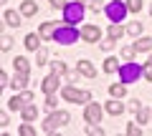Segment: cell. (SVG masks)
Returning a JSON list of instances; mask_svg holds the SVG:
<instances>
[{"mask_svg": "<svg viewBox=\"0 0 152 136\" xmlns=\"http://www.w3.org/2000/svg\"><path fill=\"white\" fill-rule=\"evenodd\" d=\"M81 33H76V28L71 25H61V28H56V35H53V40L56 43H61V45H71V43H76V38H79Z\"/></svg>", "mask_w": 152, "mask_h": 136, "instance_id": "obj_1", "label": "cell"}, {"mask_svg": "<svg viewBox=\"0 0 152 136\" xmlns=\"http://www.w3.org/2000/svg\"><path fill=\"white\" fill-rule=\"evenodd\" d=\"M64 18H66V23H71V25H76V23H81V18H84V5L76 0V3H69V5L64 8Z\"/></svg>", "mask_w": 152, "mask_h": 136, "instance_id": "obj_2", "label": "cell"}, {"mask_svg": "<svg viewBox=\"0 0 152 136\" xmlns=\"http://www.w3.org/2000/svg\"><path fill=\"white\" fill-rule=\"evenodd\" d=\"M140 76H142V68H140L137 63L119 65V78H122V83H134Z\"/></svg>", "mask_w": 152, "mask_h": 136, "instance_id": "obj_3", "label": "cell"}, {"mask_svg": "<svg viewBox=\"0 0 152 136\" xmlns=\"http://www.w3.org/2000/svg\"><path fill=\"white\" fill-rule=\"evenodd\" d=\"M69 119L71 116L66 114V111H58V114H53V116H48V121H46V126H43V131L46 134H53L58 126H64V124H69Z\"/></svg>", "mask_w": 152, "mask_h": 136, "instance_id": "obj_4", "label": "cell"}, {"mask_svg": "<svg viewBox=\"0 0 152 136\" xmlns=\"http://www.w3.org/2000/svg\"><path fill=\"white\" fill-rule=\"evenodd\" d=\"M127 10H129V8H127L124 3H119V0H112V3H109V5H107V15L112 18L114 23H119L122 18L127 15Z\"/></svg>", "mask_w": 152, "mask_h": 136, "instance_id": "obj_5", "label": "cell"}, {"mask_svg": "<svg viewBox=\"0 0 152 136\" xmlns=\"http://www.w3.org/2000/svg\"><path fill=\"white\" fill-rule=\"evenodd\" d=\"M64 98H66V101H79V104H89L91 93H89V91H79V88L66 86V88H64Z\"/></svg>", "mask_w": 152, "mask_h": 136, "instance_id": "obj_6", "label": "cell"}, {"mask_svg": "<svg viewBox=\"0 0 152 136\" xmlns=\"http://www.w3.org/2000/svg\"><path fill=\"white\" fill-rule=\"evenodd\" d=\"M84 116H86L89 124H99V119H102V106L99 104H89L86 111H84Z\"/></svg>", "mask_w": 152, "mask_h": 136, "instance_id": "obj_7", "label": "cell"}, {"mask_svg": "<svg viewBox=\"0 0 152 136\" xmlns=\"http://www.w3.org/2000/svg\"><path fill=\"white\" fill-rule=\"evenodd\" d=\"M99 35H102V33H99V28H96V25H84V28H81V38H84V40H89V43H96Z\"/></svg>", "mask_w": 152, "mask_h": 136, "instance_id": "obj_8", "label": "cell"}, {"mask_svg": "<svg viewBox=\"0 0 152 136\" xmlns=\"http://www.w3.org/2000/svg\"><path fill=\"white\" fill-rule=\"evenodd\" d=\"M56 86H58V76H56V73H53V76H48L43 83H41V88H43L46 93H53V91H56Z\"/></svg>", "mask_w": 152, "mask_h": 136, "instance_id": "obj_9", "label": "cell"}, {"mask_svg": "<svg viewBox=\"0 0 152 136\" xmlns=\"http://www.w3.org/2000/svg\"><path fill=\"white\" fill-rule=\"evenodd\" d=\"M79 73H84V76H89V78H94V76H96V68H94L89 60H79Z\"/></svg>", "mask_w": 152, "mask_h": 136, "instance_id": "obj_10", "label": "cell"}, {"mask_svg": "<svg viewBox=\"0 0 152 136\" xmlns=\"http://www.w3.org/2000/svg\"><path fill=\"white\" fill-rule=\"evenodd\" d=\"M104 106H107V111H109L112 116H119L122 111H124V106L119 104V98H112V101H109V104H104Z\"/></svg>", "mask_w": 152, "mask_h": 136, "instance_id": "obj_11", "label": "cell"}, {"mask_svg": "<svg viewBox=\"0 0 152 136\" xmlns=\"http://www.w3.org/2000/svg\"><path fill=\"white\" fill-rule=\"evenodd\" d=\"M41 38H43V35H33V33L26 35V48L28 50H38L41 48Z\"/></svg>", "mask_w": 152, "mask_h": 136, "instance_id": "obj_12", "label": "cell"}, {"mask_svg": "<svg viewBox=\"0 0 152 136\" xmlns=\"http://www.w3.org/2000/svg\"><path fill=\"white\" fill-rule=\"evenodd\" d=\"M5 23H8V25H13V28H18V25H20V13L5 10Z\"/></svg>", "mask_w": 152, "mask_h": 136, "instance_id": "obj_13", "label": "cell"}, {"mask_svg": "<svg viewBox=\"0 0 152 136\" xmlns=\"http://www.w3.org/2000/svg\"><path fill=\"white\" fill-rule=\"evenodd\" d=\"M56 23H43V25H41V35H43V38H53L56 35Z\"/></svg>", "mask_w": 152, "mask_h": 136, "instance_id": "obj_14", "label": "cell"}, {"mask_svg": "<svg viewBox=\"0 0 152 136\" xmlns=\"http://www.w3.org/2000/svg\"><path fill=\"white\" fill-rule=\"evenodd\" d=\"M36 10H38V8H36L33 0H26V3L20 5V13H23V15H36Z\"/></svg>", "mask_w": 152, "mask_h": 136, "instance_id": "obj_15", "label": "cell"}, {"mask_svg": "<svg viewBox=\"0 0 152 136\" xmlns=\"http://www.w3.org/2000/svg\"><path fill=\"white\" fill-rule=\"evenodd\" d=\"M13 65H15L18 73H28V71H31V63H28L26 58H15V63H13Z\"/></svg>", "mask_w": 152, "mask_h": 136, "instance_id": "obj_16", "label": "cell"}, {"mask_svg": "<svg viewBox=\"0 0 152 136\" xmlns=\"http://www.w3.org/2000/svg\"><path fill=\"white\" fill-rule=\"evenodd\" d=\"M137 50H142V53L152 50V38H140L137 40Z\"/></svg>", "mask_w": 152, "mask_h": 136, "instance_id": "obj_17", "label": "cell"}, {"mask_svg": "<svg viewBox=\"0 0 152 136\" xmlns=\"http://www.w3.org/2000/svg\"><path fill=\"white\" fill-rule=\"evenodd\" d=\"M23 104H26V98H23V96H15V98H10V104H8V106H10L13 111H23Z\"/></svg>", "mask_w": 152, "mask_h": 136, "instance_id": "obj_18", "label": "cell"}, {"mask_svg": "<svg viewBox=\"0 0 152 136\" xmlns=\"http://www.w3.org/2000/svg\"><path fill=\"white\" fill-rule=\"evenodd\" d=\"M28 83V73H18L15 78H13V88H23Z\"/></svg>", "mask_w": 152, "mask_h": 136, "instance_id": "obj_19", "label": "cell"}, {"mask_svg": "<svg viewBox=\"0 0 152 136\" xmlns=\"http://www.w3.org/2000/svg\"><path fill=\"white\" fill-rule=\"evenodd\" d=\"M36 116H38V109H36V106H26V109H23V119H26V121H33Z\"/></svg>", "mask_w": 152, "mask_h": 136, "instance_id": "obj_20", "label": "cell"}, {"mask_svg": "<svg viewBox=\"0 0 152 136\" xmlns=\"http://www.w3.org/2000/svg\"><path fill=\"white\" fill-rule=\"evenodd\" d=\"M124 28H122V25H117V23H114V25L112 28H109V38H119V35H124Z\"/></svg>", "mask_w": 152, "mask_h": 136, "instance_id": "obj_21", "label": "cell"}, {"mask_svg": "<svg viewBox=\"0 0 152 136\" xmlns=\"http://www.w3.org/2000/svg\"><path fill=\"white\" fill-rule=\"evenodd\" d=\"M117 65H119V63H117V58H107V60H104V71L114 73V71H117Z\"/></svg>", "mask_w": 152, "mask_h": 136, "instance_id": "obj_22", "label": "cell"}, {"mask_svg": "<svg viewBox=\"0 0 152 136\" xmlns=\"http://www.w3.org/2000/svg\"><path fill=\"white\" fill-rule=\"evenodd\" d=\"M109 93H112V98H122L124 96V86H117L114 83V86H109Z\"/></svg>", "mask_w": 152, "mask_h": 136, "instance_id": "obj_23", "label": "cell"}, {"mask_svg": "<svg viewBox=\"0 0 152 136\" xmlns=\"http://www.w3.org/2000/svg\"><path fill=\"white\" fill-rule=\"evenodd\" d=\"M51 68H53L56 76H58V73H66V65L61 63V60H53V63H51Z\"/></svg>", "mask_w": 152, "mask_h": 136, "instance_id": "obj_24", "label": "cell"}, {"mask_svg": "<svg viewBox=\"0 0 152 136\" xmlns=\"http://www.w3.org/2000/svg\"><path fill=\"white\" fill-rule=\"evenodd\" d=\"M127 33H129V35H140L142 33V23H132V25L127 28Z\"/></svg>", "mask_w": 152, "mask_h": 136, "instance_id": "obj_25", "label": "cell"}, {"mask_svg": "<svg viewBox=\"0 0 152 136\" xmlns=\"http://www.w3.org/2000/svg\"><path fill=\"white\" fill-rule=\"evenodd\" d=\"M20 134H23V136H33V134H36V129H33V126H28V121H26V124L20 126Z\"/></svg>", "mask_w": 152, "mask_h": 136, "instance_id": "obj_26", "label": "cell"}, {"mask_svg": "<svg viewBox=\"0 0 152 136\" xmlns=\"http://www.w3.org/2000/svg\"><path fill=\"white\" fill-rule=\"evenodd\" d=\"M127 8H129V10H140V8H142V0H127Z\"/></svg>", "mask_w": 152, "mask_h": 136, "instance_id": "obj_27", "label": "cell"}, {"mask_svg": "<svg viewBox=\"0 0 152 136\" xmlns=\"http://www.w3.org/2000/svg\"><path fill=\"white\" fill-rule=\"evenodd\" d=\"M147 119H150V114H147V109H140V111H137V121H140V124H145Z\"/></svg>", "mask_w": 152, "mask_h": 136, "instance_id": "obj_28", "label": "cell"}, {"mask_svg": "<svg viewBox=\"0 0 152 136\" xmlns=\"http://www.w3.org/2000/svg\"><path fill=\"white\" fill-rule=\"evenodd\" d=\"M127 134H129V136H140L142 129H140V126H134V124H129V126H127Z\"/></svg>", "mask_w": 152, "mask_h": 136, "instance_id": "obj_29", "label": "cell"}, {"mask_svg": "<svg viewBox=\"0 0 152 136\" xmlns=\"http://www.w3.org/2000/svg\"><path fill=\"white\" fill-rule=\"evenodd\" d=\"M36 63H38V65H43V63H46V50H43V48H38V55H36Z\"/></svg>", "mask_w": 152, "mask_h": 136, "instance_id": "obj_30", "label": "cell"}, {"mask_svg": "<svg viewBox=\"0 0 152 136\" xmlns=\"http://www.w3.org/2000/svg\"><path fill=\"white\" fill-rule=\"evenodd\" d=\"M134 45H127V48H122V55H124V58H132V55H134Z\"/></svg>", "mask_w": 152, "mask_h": 136, "instance_id": "obj_31", "label": "cell"}, {"mask_svg": "<svg viewBox=\"0 0 152 136\" xmlns=\"http://www.w3.org/2000/svg\"><path fill=\"white\" fill-rule=\"evenodd\" d=\"M114 40H117V38H109V40H104V43H102V48H104V50H112V48H114Z\"/></svg>", "mask_w": 152, "mask_h": 136, "instance_id": "obj_32", "label": "cell"}, {"mask_svg": "<svg viewBox=\"0 0 152 136\" xmlns=\"http://www.w3.org/2000/svg\"><path fill=\"white\" fill-rule=\"evenodd\" d=\"M86 5H89V8H91V10H94V13H99V5H102V3H96V0H86Z\"/></svg>", "mask_w": 152, "mask_h": 136, "instance_id": "obj_33", "label": "cell"}, {"mask_svg": "<svg viewBox=\"0 0 152 136\" xmlns=\"http://www.w3.org/2000/svg\"><path fill=\"white\" fill-rule=\"evenodd\" d=\"M129 109H132V114H137V111L142 109V104H140V101H137V98H134V101H132V104H129Z\"/></svg>", "mask_w": 152, "mask_h": 136, "instance_id": "obj_34", "label": "cell"}, {"mask_svg": "<svg viewBox=\"0 0 152 136\" xmlns=\"http://www.w3.org/2000/svg\"><path fill=\"white\" fill-rule=\"evenodd\" d=\"M10 45H13V40H10V38H8V35H5V38H3V45H0V48H3V50H8V48H10Z\"/></svg>", "mask_w": 152, "mask_h": 136, "instance_id": "obj_35", "label": "cell"}, {"mask_svg": "<svg viewBox=\"0 0 152 136\" xmlns=\"http://www.w3.org/2000/svg\"><path fill=\"white\" fill-rule=\"evenodd\" d=\"M46 106H56V96H53V93L46 96Z\"/></svg>", "mask_w": 152, "mask_h": 136, "instance_id": "obj_36", "label": "cell"}, {"mask_svg": "<svg viewBox=\"0 0 152 136\" xmlns=\"http://www.w3.org/2000/svg\"><path fill=\"white\" fill-rule=\"evenodd\" d=\"M86 131H89V134H104V131H102V129H99V126H96V124H91V126H89V129H86Z\"/></svg>", "mask_w": 152, "mask_h": 136, "instance_id": "obj_37", "label": "cell"}, {"mask_svg": "<svg viewBox=\"0 0 152 136\" xmlns=\"http://www.w3.org/2000/svg\"><path fill=\"white\" fill-rule=\"evenodd\" d=\"M145 78H147V81H152V60H150V63H147V71H145Z\"/></svg>", "mask_w": 152, "mask_h": 136, "instance_id": "obj_38", "label": "cell"}, {"mask_svg": "<svg viewBox=\"0 0 152 136\" xmlns=\"http://www.w3.org/2000/svg\"><path fill=\"white\" fill-rule=\"evenodd\" d=\"M51 5L53 8H66V0H51Z\"/></svg>", "mask_w": 152, "mask_h": 136, "instance_id": "obj_39", "label": "cell"}, {"mask_svg": "<svg viewBox=\"0 0 152 136\" xmlns=\"http://www.w3.org/2000/svg\"><path fill=\"white\" fill-rule=\"evenodd\" d=\"M20 96H23V98H26V104H31V101H33V93H31V91H23V93H20Z\"/></svg>", "mask_w": 152, "mask_h": 136, "instance_id": "obj_40", "label": "cell"}, {"mask_svg": "<svg viewBox=\"0 0 152 136\" xmlns=\"http://www.w3.org/2000/svg\"><path fill=\"white\" fill-rule=\"evenodd\" d=\"M66 78H69V81L74 83V81H76V71H66Z\"/></svg>", "mask_w": 152, "mask_h": 136, "instance_id": "obj_41", "label": "cell"}, {"mask_svg": "<svg viewBox=\"0 0 152 136\" xmlns=\"http://www.w3.org/2000/svg\"><path fill=\"white\" fill-rule=\"evenodd\" d=\"M0 83H3L0 88H5V86H8V76H5V73H0Z\"/></svg>", "mask_w": 152, "mask_h": 136, "instance_id": "obj_42", "label": "cell"}, {"mask_svg": "<svg viewBox=\"0 0 152 136\" xmlns=\"http://www.w3.org/2000/svg\"><path fill=\"white\" fill-rule=\"evenodd\" d=\"M79 3H81V0H79Z\"/></svg>", "mask_w": 152, "mask_h": 136, "instance_id": "obj_43", "label": "cell"}, {"mask_svg": "<svg viewBox=\"0 0 152 136\" xmlns=\"http://www.w3.org/2000/svg\"><path fill=\"white\" fill-rule=\"evenodd\" d=\"M150 13H152V10H150Z\"/></svg>", "mask_w": 152, "mask_h": 136, "instance_id": "obj_44", "label": "cell"}]
</instances>
